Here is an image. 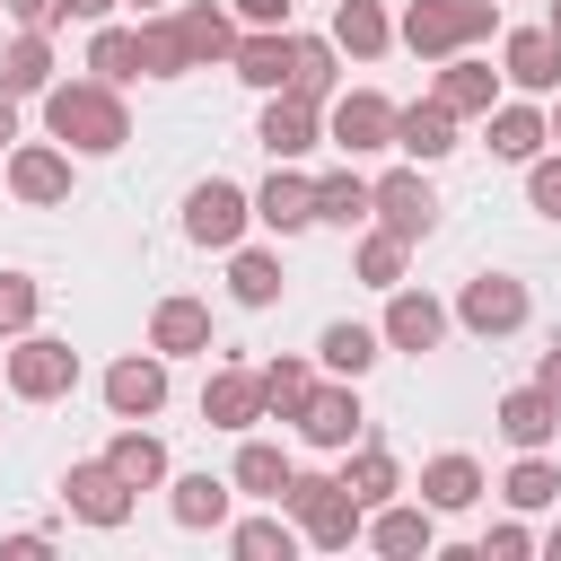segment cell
Instances as JSON below:
<instances>
[{"mask_svg": "<svg viewBox=\"0 0 561 561\" xmlns=\"http://www.w3.org/2000/svg\"><path fill=\"white\" fill-rule=\"evenodd\" d=\"M228 70L245 79V88H289V26H254V35H237V53H228Z\"/></svg>", "mask_w": 561, "mask_h": 561, "instance_id": "cell-22", "label": "cell"}, {"mask_svg": "<svg viewBox=\"0 0 561 561\" xmlns=\"http://www.w3.org/2000/svg\"><path fill=\"white\" fill-rule=\"evenodd\" d=\"M44 131L70 149V158H105L131 140V114H123V88L105 79H53L44 88Z\"/></svg>", "mask_w": 561, "mask_h": 561, "instance_id": "cell-1", "label": "cell"}, {"mask_svg": "<svg viewBox=\"0 0 561 561\" xmlns=\"http://www.w3.org/2000/svg\"><path fill=\"white\" fill-rule=\"evenodd\" d=\"M175 35H184V61H193V70H210V61H228V53H237L228 9H175Z\"/></svg>", "mask_w": 561, "mask_h": 561, "instance_id": "cell-32", "label": "cell"}, {"mask_svg": "<svg viewBox=\"0 0 561 561\" xmlns=\"http://www.w3.org/2000/svg\"><path fill=\"white\" fill-rule=\"evenodd\" d=\"M491 552H500V561H517V552H535V535H526L517 517H500V526L482 535V561H491Z\"/></svg>", "mask_w": 561, "mask_h": 561, "instance_id": "cell-45", "label": "cell"}, {"mask_svg": "<svg viewBox=\"0 0 561 561\" xmlns=\"http://www.w3.org/2000/svg\"><path fill=\"white\" fill-rule=\"evenodd\" d=\"M359 535H368L386 561H412V552H430V543H438V508H430V500H421V508H403V500H377V517H368Z\"/></svg>", "mask_w": 561, "mask_h": 561, "instance_id": "cell-16", "label": "cell"}, {"mask_svg": "<svg viewBox=\"0 0 561 561\" xmlns=\"http://www.w3.org/2000/svg\"><path fill=\"white\" fill-rule=\"evenodd\" d=\"M526 316H535V298H526V280H508V272H473V280L456 289V324H465V333H482V342L517 333Z\"/></svg>", "mask_w": 561, "mask_h": 561, "instance_id": "cell-7", "label": "cell"}, {"mask_svg": "<svg viewBox=\"0 0 561 561\" xmlns=\"http://www.w3.org/2000/svg\"><path fill=\"white\" fill-rule=\"evenodd\" d=\"M202 421H210V430H254V421H263V377H254V368H210Z\"/></svg>", "mask_w": 561, "mask_h": 561, "instance_id": "cell-17", "label": "cell"}, {"mask_svg": "<svg viewBox=\"0 0 561 561\" xmlns=\"http://www.w3.org/2000/svg\"><path fill=\"white\" fill-rule=\"evenodd\" d=\"M105 412H114V421L167 412V359H158V351H123V359L105 368Z\"/></svg>", "mask_w": 561, "mask_h": 561, "instance_id": "cell-11", "label": "cell"}, {"mask_svg": "<svg viewBox=\"0 0 561 561\" xmlns=\"http://www.w3.org/2000/svg\"><path fill=\"white\" fill-rule=\"evenodd\" d=\"M543 35H552V44H561V0H552V18H543Z\"/></svg>", "mask_w": 561, "mask_h": 561, "instance_id": "cell-54", "label": "cell"}, {"mask_svg": "<svg viewBox=\"0 0 561 561\" xmlns=\"http://www.w3.org/2000/svg\"><path fill=\"white\" fill-rule=\"evenodd\" d=\"M543 140H561V105H552V114H543Z\"/></svg>", "mask_w": 561, "mask_h": 561, "instance_id": "cell-52", "label": "cell"}, {"mask_svg": "<svg viewBox=\"0 0 561 561\" xmlns=\"http://www.w3.org/2000/svg\"><path fill=\"white\" fill-rule=\"evenodd\" d=\"M254 140L272 149V167H280V158H307V149H316V105H307V96H289V88H272V105H263Z\"/></svg>", "mask_w": 561, "mask_h": 561, "instance_id": "cell-19", "label": "cell"}, {"mask_svg": "<svg viewBox=\"0 0 561 561\" xmlns=\"http://www.w3.org/2000/svg\"><path fill=\"white\" fill-rule=\"evenodd\" d=\"M9 193L18 202H70V149H53V140H18L9 149Z\"/></svg>", "mask_w": 561, "mask_h": 561, "instance_id": "cell-13", "label": "cell"}, {"mask_svg": "<svg viewBox=\"0 0 561 561\" xmlns=\"http://www.w3.org/2000/svg\"><path fill=\"white\" fill-rule=\"evenodd\" d=\"M377 351H386V342H377V324H324V333H316V359H324L333 377H351V386L377 368Z\"/></svg>", "mask_w": 561, "mask_h": 561, "instance_id": "cell-31", "label": "cell"}, {"mask_svg": "<svg viewBox=\"0 0 561 561\" xmlns=\"http://www.w3.org/2000/svg\"><path fill=\"white\" fill-rule=\"evenodd\" d=\"M228 552H237V561H272V552L289 561V552H298V526H280V517H245V526H228Z\"/></svg>", "mask_w": 561, "mask_h": 561, "instance_id": "cell-42", "label": "cell"}, {"mask_svg": "<svg viewBox=\"0 0 561 561\" xmlns=\"http://www.w3.org/2000/svg\"><path fill=\"white\" fill-rule=\"evenodd\" d=\"M167 517H175L184 535L228 526V482H219V473H175V482H167Z\"/></svg>", "mask_w": 561, "mask_h": 561, "instance_id": "cell-25", "label": "cell"}, {"mask_svg": "<svg viewBox=\"0 0 561 561\" xmlns=\"http://www.w3.org/2000/svg\"><path fill=\"white\" fill-rule=\"evenodd\" d=\"M543 543H552V561H561V526H552V535H543Z\"/></svg>", "mask_w": 561, "mask_h": 561, "instance_id": "cell-55", "label": "cell"}, {"mask_svg": "<svg viewBox=\"0 0 561 561\" xmlns=\"http://www.w3.org/2000/svg\"><path fill=\"white\" fill-rule=\"evenodd\" d=\"M421 500H430L438 517L473 508V500H482V465H473V456H456V447H447V456H430V465H421Z\"/></svg>", "mask_w": 561, "mask_h": 561, "instance_id": "cell-24", "label": "cell"}, {"mask_svg": "<svg viewBox=\"0 0 561 561\" xmlns=\"http://www.w3.org/2000/svg\"><path fill=\"white\" fill-rule=\"evenodd\" d=\"M491 421H500V438H508L517 456H526V447H552V438H561V403H552L543 386H508Z\"/></svg>", "mask_w": 561, "mask_h": 561, "instance_id": "cell-15", "label": "cell"}, {"mask_svg": "<svg viewBox=\"0 0 561 561\" xmlns=\"http://www.w3.org/2000/svg\"><path fill=\"white\" fill-rule=\"evenodd\" d=\"M500 500H508V508H552V500H561V465H552L543 447H526V456L508 465V482H500Z\"/></svg>", "mask_w": 561, "mask_h": 561, "instance_id": "cell-36", "label": "cell"}, {"mask_svg": "<svg viewBox=\"0 0 561 561\" xmlns=\"http://www.w3.org/2000/svg\"><path fill=\"white\" fill-rule=\"evenodd\" d=\"M245 26H289V0H237Z\"/></svg>", "mask_w": 561, "mask_h": 561, "instance_id": "cell-48", "label": "cell"}, {"mask_svg": "<svg viewBox=\"0 0 561 561\" xmlns=\"http://www.w3.org/2000/svg\"><path fill=\"white\" fill-rule=\"evenodd\" d=\"M368 219L394 228L403 245H421V237L438 228V193H430V175H421V167H386V175L368 184Z\"/></svg>", "mask_w": 561, "mask_h": 561, "instance_id": "cell-5", "label": "cell"}, {"mask_svg": "<svg viewBox=\"0 0 561 561\" xmlns=\"http://www.w3.org/2000/svg\"><path fill=\"white\" fill-rule=\"evenodd\" d=\"M0 9H9V18H18V26H35V35H53V26H61V18H70V9H61V0H0Z\"/></svg>", "mask_w": 561, "mask_h": 561, "instance_id": "cell-46", "label": "cell"}, {"mask_svg": "<svg viewBox=\"0 0 561 561\" xmlns=\"http://www.w3.org/2000/svg\"><path fill=\"white\" fill-rule=\"evenodd\" d=\"M105 465H114V473H123L131 491H158V482H167V447H158V438H149L140 421H123V430L105 438Z\"/></svg>", "mask_w": 561, "mask_h": 561, "instance_id": "cell-28", "label": "cell"}, {"mask_svg": "<svg viewBox=\"0 0 561 561\" xmlns=\"http://www.w3.org/2000/svg\"><path fill=\"white\" fill-rule=\"evenodd\" d=\"M526 202H535L543 219H561V158H543V149L526 158Z\"/></svg>", "mask_w": 561, "mask_h": 561, "instance_id": "cell-44", "label": "cell"}, {"mask_svg": "<svg viewBox=\"0 0 561 561\" xmlns=\"http://www.w3.org/2000/svg\"><path fill=\"white\" fill-rule=\"evenodd\" d=\"M245 219H254V193H237L228 175H202V184L184 193V237L210 245V254H228V245L245 237Z\"/></svg>", "mask_w": 561, "mask_h": 561, "instance_id": "cell-6", "label": "cell"}, {"mask_svg": "<svg viewBox=\"0 0 561 561\" xmlns=\"http://www.w3.org/2000/svg\"><path fill=\"white\" fill-rule=\"evenodd\" d=\"M394 149L412 158V167H438L447 149H456V114L430 96V105H394Z\"/></svg>", "mask_w": 561, "mask_h": 561, "instance_id": "cell-20", "label": "cell"}, {"mask_svg": "<svg viewBox=\"0 0 561 561\" xmlns=\"http://www.w3.org/2000/svg\"><path fill=\"white\" fill-rule=\"evenodd\" d=\"M342 491H351L359 508H377V500H394V491H403V465H394L386 447H359V438H351V465H342Z\"/></svg>", "mask_w": 561, "mask_h": 561, "instance_id": "cell-34", "label": "cell"}, {"mask_svg": "<svg viewBox=\"0 0 561 561\" xmlns=\"http://www.w3.org/2000/svg\"><path fill=\"white\" fill-rule=\"evenodd\" d=\"M53 88V44L35 26H18V44L0 53V96H44Z\"/></svg>", "mask_w": 561, "mask_h": 561, "instance_id": "cell-29", "label": "cell"}, {"mask_svg": "<svg viewBox=\"0 0 561 561\" xmlns=\"http://www.w3.org/2000/svg\"><path fill=\"white\" fill-rule=\"evenodd\" d=\"M403 263H412V245H403L394 228H368V237H359V280H368V289H394Z\"/></svg>", "mask_w": 561, "mask_h": 561, "instance_id": "cell-41", "label": "cell"}, {"mask_svg": "<svg viewBox=\"0 0 561 561\" xmlns=\"http://www.w3.org/2000/svg\"><path fill=\"white\" fill-rule=\"evenodd\" d=\"M368 430V412H359V386L342 377V386H316L307 403H298V438L307 447H351Z\"/></svg>", "mask_w": 561, "mask_h": 561, "instance_id": "cell-12", "label": "cell"}, {"mask_svg": "<svg viewBox=\"0 0 561 561\" xmlns=\"http://www.w3.org/2000/svg\"><path fill=\"white\" fill-rule=\"evenodd\" d=\"M61 9H70V18H88V26H96V18H105V9H114V0H61Z\"/></svg>", "mask_w": 561, "mask_h": 561, "instance_id": "cell-50", "label": "cell"}, {"mask_svg": "<svg viewBox=\"0 0 561 561\" xmlns=\"http://www.w3.org/2000/svg\"><path fill=\"white\" fill-rule=\"evenodd\" d=\"M114 9H140V18H149V9H167V0H114Z\"/></svg>", "mask_w": 561, "mask_h": 561, "instance_id": "cell-53", "label": "cell"}, {"mask_svg": "<svg viewBox=\"0 0 561 561\" xmlns=\"http://www.w3.org/2000/svg\"><path fill=\"white\" fill-rule=\"evenodd\" d=\"M35 307H44V289H35L26 272H0V333H9V342L35 324Z\"/></svg>", "mask_w": 561, "mask_h": 561, "instance_id": "cell-43", "label": "cell"}, {"mask_svg": "<svg viewBox=\"0 0 561 561\" xmlns=\"http://www.w3.org/2000/svg\"><path fill=\"white\" fill-rule=\"evenodd\" d=\"M280 482H289V456H280V447H263V438H245V447H237V473H228V491L280 500Z\"/></svg>", "mask_w": 561, "mask_h": 561, "instance_id": "cell-39", "label": "cell"}, {"mask_svg": "<svg viewBox=\"0 0 561 561\" xmlns=\"http://www.w3.org/2000/svg\"><path fill=\"white\" fill-rule=\"evenodd\" d=\"M254 377H263V412H272V421H298V403L316 394V377H307V359H263Z\"/></svg>", "mask_w": 561, "mask_h": 561, "instance_id": "cell-38", "label": "cell"}, {"mask_svg": "<svg viewBox=\"0 0 561 561\" xmlns=\"http://www.w3.org/2000/svg\"><path fill=\"white\" fill-rule=\"evenodd\" d=\"M280 254H263V245H228V298L237 307H280Z\"/></svg>", "mask_w": 561, "mask_h": 561, "instance_id": "cell-27", "label": "cell"}, {"mask_svg": "<svg viewBox=\"0 0 561 561\" xmlns=\"http://www.w3.org/2000/svg\"><path fill=\"white\" fill-rule=\"evenodd\" d=\"M70 386H79V351L26 324V333H18V351H9V394H18V403H61Z\"/></svg>", "mask_w": 561, "mask_h": 561, "instance_id": "cell-4", "label": "cell"}, {"mask_svg": "<svg viewBox=\"0 0 561 561\" xmlns=\"http://www.w3.org/2000/svg\"><path fill=\"white\" fill-rule=\"evenodd\" d=\"M333 35H289V96L307 105H333Z\"/></svg>", "mask_w": 561, "mask_h": 561, "instance_id": "cell-30", "label": "cell"}, {"mask_svg": "<svg viewBox=\"0 0 561 561\" xmlns=\"http://www.w3.org/2000/svg\"><path fill=\"white\" fill-rule=\"evenodd\" d=\"M430 96H438L456 123H465V114H491V105H500V70H491V61H473V53H447V70H438V88H430Z\"/></svg>", "mask_w": 561, "mask_h": 561, "instance_id": "cell-18", "label": "cell"}, {"mask_svg": "<svg viewBox=\"0 0 561 561\" xmlns=\"http://www.w3.org/2000/svg\"><path fill=\"white\" fill-rule=\"evenodd\" d=\"M61 500H70V517H79V526H105V535H114V526L131 517V500H140V491H131L105 456H88V465H70V473H61Z\"/></svg>", "mask_w": 561, "mask_h": 561, "instance_id": "cell-8", "label": "cell"}, {"mask_svg": "<svg viewBox=\"0 0 561 561\" xmlns=\"http://www.w3.org/2000/svg\"><path fill=\"white\" fill-rule=\"evenodd\" d=\"M280 508H289L298 543H316V552H342V543H359V526H368V508L342 491V473H298V465H289Z\"/></svg>", "mask_w": 561, "mask_h": 561, "instance_id": "cell-2", "label": "cell"}, {"mask_svg": "<svg viewBox=\"0 0 561 561\" xmlns=\"http://www.w3.org/2000/svg\"><path fill=\"white\" fill-rule=\"evenodd\" d=\"M377 342H386V351H438V342H447V307H438L430 289L394 280V289H386V324H377Z\"/></svg>", "mask_w": 561, "mask_h": 561, "instance_id": "cell-10", "label": "cell"}, {"mask_svg": "<svg viewBox=\"0 0 561 561\" xmlns=\"http://www.w3.org/2000/svg\"><path fill=\"white\" fill-rule=\"evenodd\" d=\"M535 386H543V394H552V403H561V342H552V351H543V368H535Z\"/></svg>", "mask_w": 561, "mask_h": 561, "instance_id": "cell-49", "label": "cell"}, {"mask_svg": "<svg viewBox=\"0 0 561 561\" xmlns=\"http://www.w3.org/2000/svg\"><path fill=\"white\" fill-rule=\"evenodd\" d=\"M316 219H333V228H359V219H368V175H351V167L316 175Z\"/></svg>", "mask_w": 561, "mask_h": 561, "instance_id": "cell-37", "label": "cell"}, {"mask_svg": "<svg viewBox=\"0 0 561 561\" xmlns=\"http://www.w3.org/2000/svg\"><path fill=\"white\" fill-rule=\"evenodd\" d=\"M482 123H491V158H508V167H526L543 149V114L535 105H491Z\"/></svg>", "mask_w": 561, "mask_h": 561, "instance_id": "cell-35", "label": "cell"}, {"mask_svg": "<svg viewBox=\"0 0 561 561\" xmlns=\"http://www.w3.org/2000/svg\"><path fill=\"white\" fill-rule=\"evenodd\" d=\"M500 70H508L526 96H552V88H561V44H552L543 26H517L508 53H500Z\"/></svg>", "mask_w": 561, "mask_h": 561, "instance_id": "cell-23", "label": "cell"}, {"mask_svg": "<svg viewBox=\"0 0 561 561\" xmlns=\"http://www.w3.org/2000/svg\"><path fill=\"white\" fill-rule=\"evenodd\" d=\"M149 351H158V359H193V351H210V307H202V298H158V316H149Z\"/></svg>", "mask_w": 561, "mask_h": 561, "instance_id": "cell-21", "label": "cell"}, {"mask_svg": "<svg viewBox=\"0 0 561 561\" xmlns=\"http://www.w3.org/2000/svg\"><path fill=\"white\" fill-rule=\"evenodd\" d=\"M175 70H193L184 61V35H175V18H140V79H175Z\"/></svg>", "mask_w": 561, "mask_h": 561, "instance_id": "cell-40", "label": "cell"}, {"mask_svg": "<svg viewBox=\"0 0 561 561\" xmlns=\"http://www.w3.org/2000/svg\"><path fill=\"white\" fill-rule=\"evenodd\" d=\"M254 219L272 228V237H298V228H316V175H298L289 158L272 167V184L254 193Z\"/></svg>", "mask_w": 561, "mask_h": 561, "instance_id": "cell-14", "label": "cell"}, {"mask_svg": "<svg viewBox=\"0 0 561 561\" xmlns=\"http://www.w3.org/2000/svg\"><path fill=\"white\" fill-rule=\"evenodd\" d=\"M500 26V0H412L403 9V44L421 53V61H447V53H465V44H482Z\"/></svg>", "mask_w": 561, "mask_h": 561, "instance_id": "cell-3", "label": "cell"}, {"mask_svg": "<svg viewBox=\"0 0 561 561\" xmlns=\"http://www.w3.org/2000/svg\"><path fill=\"white\" fill-rule=\"evenodd\" d=\"M18 140V96H0V149Z\"/></svg>", "mask_w": 561, "mask_h": 561, "instance_id": "cell-51", "label": "cell"}, {"mask_svg": "<svg viewBox=\"0 0 561 561\" xmlns=\"http://www.w3.org/2000/svg\"><path fill=\"white\" fill-rule=\"evenodd\" d=\"M394 44V18L377 9V0H342L333 9V53H351V61H377Z\"/></svg>", "mask_w": 561, "mask_h": 561, "instance_id": "cell-26", "label": "cell"}, {"mask_svg": "<svg viewBox=\"0 0 561 561\" xmlns=\"http://www.w3.org/2000/svg\"><path fill=\"white\" fill-rule=\"evenodd\" d=\"M0 552H9V561H44V552H53V535H44V526H26V535H0Z\"/></svg>", "mask_w": 561, "mask_h": 561, "instance_id": "cell-47", "label": "cell"}, {"mask_svg": "<svg viewBox=\"0 0 561 561\" xmlns=\"http://www.w3.org/2000/svg\"><path fill=\"white\" fill-rule=\"evenodd\" d=\"M324 131H333V149H342V158L394 149V96H377V88H351V96H333Z\"/></svg>", "mask_w": 561, "mask_h": 561, "instance_id": "cell-9", "label": "cell"}, {"mask_svg": "<svg viewBox=\"0 0 561 561\" xmlns=\"http://www.w3.org/2000/svg\"><path fill=\"white\" fill-rule=\"evenodd\" d=\"M88 70H96L105 88H131V79H140V26H105V18H96V35H88Z\"/></svg>", "mask_w": 561, "mask_h": 561, "instance_id": "cell-33", "label": "cell"}]
</instances>
